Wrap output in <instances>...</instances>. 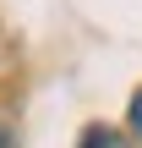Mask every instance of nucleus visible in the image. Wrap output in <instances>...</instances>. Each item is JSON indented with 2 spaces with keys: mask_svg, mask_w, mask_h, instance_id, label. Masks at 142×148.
<instances>
[{
  "mask_svg": "<svg viewBox=\"0 0 142 148\" xmlns=\"http://www.w3.org/2000/svg\"><path fill=\"white\" fill-rule=\"evenodd\" d=\"M77 148H126V137H120L115 126H88V132H82V143H77Z\"/></svg>",
  "mask_w": 142,
  "mask_h": 148,
  "instance_id": "f257e3e1",
  "label": "nucleus"
},
{
  "mask_svg": "<svg viewBox=\"0 0 142 148\" xmlns=\"http://www.w3.org/2000/svg\"><path fill=\"white\" fill-rule=\"evenodd\" d=\"M126 121H131V132H137V137H142V88H137V93H131V110H126Z\"/></svg>",
  "mask_w": 142,
  "mask_h": 148,
  "instance_id": "f03ea898",
  "label": "nucleus"
}]
</instances>
